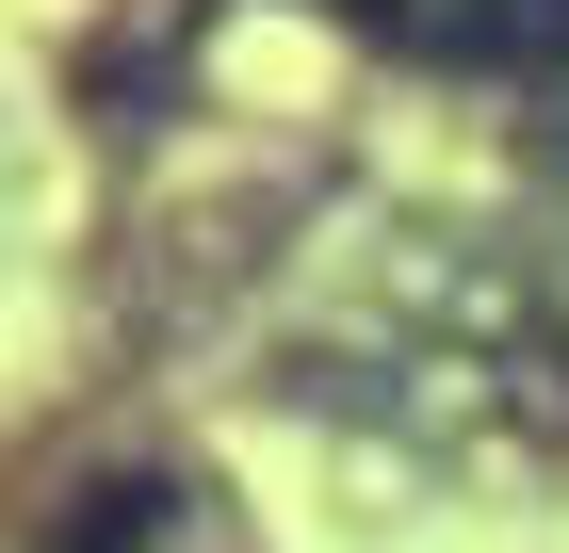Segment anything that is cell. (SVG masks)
Instances as JSON below:
<instances>
[{
	"label": "cell",
	"mask_w": 569,
	"mask_h": 553,
	"mask_svg": "<svg viewBox=\"0 0 569 553\" xmlns=\"http://www.w3.org/2000/svg\"><path fill=\"white\" fill-rule=\"evenodd\" d=\"M179 505H196V488H179L163 456H147V472H98L82 505L49 521V553H163V537H179Z\"/></svg>",
	"instance_id": "obj_2"
},
{
	"label": "cell",
	"mask_w": 569,
	"mask_h": 553,
	"mask_svg": "<svg viewBox=\"0 0 569 553\" xmlns=\"http://www.w3.org/2000/svg\"><path fill=\"white\" fill-rule=\"evenodd\" d=\"M537 196L569 213V82H537Z\"/></svg>",
	"instance_id": "obj_3"
},
{
	"label": "cell",
	"mask_w": 569,
	"mask_h": 553,
	"mask_svg": "<svg viewBox=\"0 0 569 553\" xmlns=\"http://www.w3.org/2000/svg\"><path fill=\"white\" fill-rule=\"evenodd\" d=\"M553 391H569V358H553Z\"/></svg>",
	"instance_id": "obj_4"
},
{
	"label": "cell",
	"mask_w": 569,
	"mask_h": 553,
	"mask_svg": "<svg viewBox=\"0 0 569 553\" xmlns=\"http://www.w3.org/2000/svg\"><path fill=\"white\" fill-rule=\"evenodd\" d=\"M196 33H212V0H131V17L82 49V98H98L114 130H131V115H163V98H179V66H196Z\"/></svg>",
	"instance_id": "obj_1"
}]
</instances>
